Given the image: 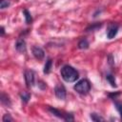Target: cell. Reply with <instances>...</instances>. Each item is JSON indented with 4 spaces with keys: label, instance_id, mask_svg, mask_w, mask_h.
<instances>
[{
    "label": "cell",
    "instance_id": "6da1fadb",
    "mask_svg": "<svg viewBox=\"0 0 122 122\" xmlns=\"http://www.w3.org/2000/svg\"><path fill=\"white\" fill-rule=\"evenodd\" d=\"M60 72H61L62 78L66 82H74V81H76V79L79 76L77 71L74 68H72L71 66H69V65H65L61 69Z\"/></svg>",
    "mask_w": 122,
    "mask_h": 122
},
{
    "label": "cell",
    "instance_id": "7a4b0ae2",
    "mask_svg": "<svg viewBox=\"0 0 122 122\" xmlns=\"http://www.w3.org/2000/svg\"><path fill=\"white\" fill-rule=\"evenodd\" d=\"M73 89L80 94H87L91 90V84L87 79H81L74 85Z\"/></svg>",
    "mask_w": 122,
    "mask_h": 122
},
{
    "label": "cell",
    "instance_id": "3957f363",
    "mask_svg": "<svg viewBox=\"0 0 122 122\" xmlns=\"http://www.w3.org/2000/svg\"><path fill=\"white\" fill-rule=\"evenodd\" d=\"M54 93H55V96L58 99H60V100H65L66 99L67 92H66V89L63 85H61V84L56 85L55 88H54Z\"/></svg>",
    "mask_w": 122,
    "mask_h": 122
},
{
    "label": "cell",
    "instance_id": "277c9868",
    "mask_svg": "<svg viewBox=\"0 0 122 122\" xmlns=\"http://www.w3.org/2000/svg\"><path fill=\"white\" fill-rule=\"evenodd\" d=\"M25 81L28 88H30L34 85V72L32 71H25Z\"/></svg>",
    "mask_w": 122,
    "mask_h": 122
},
{
    "label": "cell",
    "instance_id": "5b68a950",
    "mask_svg": "<svg viewBox=\"0 0 122 122\" xmlns=\"http://www.w3.org/2000/svg\"><path fill=\"white\" fill-rule=\"evenodd\" d=\"M117 31H118V26L114 23H112L109 28H108V30H107V36L109 39H112L116 34H117Z\"/></svg>",
    "mask_w": 122,
    "mask_h": 122
},
{
    "label": "cell",
    "instance_id": "8992f818",
    "mask_svg": "<svg viewBox=\"0 0 122 122\" xmlns=\"http://www.w3.org/2000/svg\"><path fill=\"white\" fill-rule=\"evenodd\" d=\"M15 49L18 52L20 53H23V52H26V50H27V46H26V41L23 39V38H18L16 40V43H15Z\"/></svg>",
    "mask_w": 122,
    "mask_h": 122
},
{
    "label": "cell",
    "instance_id": "52a82bcc",
    "mask_svg": "<svg viewBox=\"0 0 122 122\" xmlns=\"http://www.w3.org/2000/svg\"><path fill=\"white\" fill-rule=\"evenodd\" d=\"M32 54H33V56H34L36 59H38V60H42V59L44 58V56H45L44 51H43L40 47H38V46H34V47L32 48Z\"/></svg>",
    "mask_w": 122,
    "mask_h": 122
},
{
    "label": "cell",
    "instance_id": "ba28073f",
    "mask_svg": "<svg viewBox=\"0 0 122 122\" xmlns=\"http://www.w3.org/2000/svg\"><path fill=\"white\" fill-rule=\"evenodd\" d=\"M0 100H1L2 105L6 106V107H10L11 102H10V100L9 96H8L7 94H5L4 92H2V93H1V99H0Z\"/></svg>",
    "mask_w": 122,
    "mask_h": 122
},
{
    "label": "cell",
    "instance_id": "9c48e42d",
    "mask_svg": "<svg viewBox=\"0 0 122 122\" xmlns=\"http://www.w3.org/2000/svg\"><path fill=\"white\" fill-rule=\"evenodd\" d=\"M51 66H52V60L51 59H48L46 64H45V66H44V73H46V74L50 73V71L51 70Z\"/></svg>",
    "mask_w": 122,
    "mask_h": 122
},
{
    "label": "cell",
    "instance_id": "30bf717a",
    "mask_svg": "<svg viewBox=\"0 0 122 122\" xmlns=\"http://www.w3.org/2000/svg\"><path fill=\"white\" fill-rule=\"evenodd\" d=\"M49 111H50L52 114L56 115V116L59 117V118H62V119L65 118V114H63V113H62L60 111H58L57 109H54V108H49Z\"/></svg>",
    "mask_w": 122,
    "mask_h": 122
},
{
    "label": "cell",
    "instance_id": "8fae6325",
    "mask_svg": "<svg viewBox=\"0 0 122 122\" xmlns=\"http://www.w3.org/2000/svg\"><path fill=\"white\" fill-rule=\"evenodd\" d=\"M78 48L80 50H86L89 48V42L87 39H81L78 42Z\"/></svg>",
    "mask_w": 122,
    "mask_h": 122
},
{
    "label": "cell",
    "instance_id": "7c38bea8",
    "mask_svg": "<svg viewBox=\"0 0 122 122\" xmlns=\"http://www.w3.org/2000/svg\"><path fill=\"white\" fill-rule=\"evenodd\" d=\"M23 13L25 15V21H26V23L27 24H30L31 21H32V18H31L30 13L29 12V10H23Z\"/></svg>",
    "mask_w": 122,
    "mask_h": 122
},
{
    "label": "cell",
    "instance_id": "4fadbf2b",
    "mask_svg": "<svg viewBox=\"0 0 122 122\" xmlns=\"http://www.w3.org/2000/svg\"><path fill=\"white\" fill-rule=\"evenodd\" d=\"M20 96H21V99H22V101L24 103H28L29 100H30V93L28 92H23L20 94Z\"/></svg>",
    "mask_w": 122,
    "mask_h": 122
},
{
    "label": "cell",
    "instance_id": "5bb4252c",
    "mask_svg": "<svg viewBox=\"0 0 122 122\" xmlns=\"http://www.w3.org/2000/svg\"><path fill=\"white\" fill-rule=\"evenodd\" d=\"M106 78H107V80L109 81V83L111 84L112 87L116 88V82H115V79H114V76H113V75H112V74H108V75L106 76Z\"/></svg>",
    "mask_w": 122,
    "mask_h": 122
},
{
    "label": "cell",
    "instance_id": "9a60e30c",
    "mask_svg": "<svg viewBox=\"0 0 122 122\" xmlns=\"http://www.w3.org/2000/svg\"><path fill=\"white\" fill-rule=\"evenodd\" d=\"M90 117H91V119L93 120V121H104V118H103L102 116H100L99 114L94 113V112H93V113H91Z\"/></svg>",
    "mask_w": 122,
    "mask_h": 122
},
{
    "label": "cell",
    "instance_id": "2e32d148",
    "mask_svg": "<svg viewBox=\"0 0 122 122\" xmlns=\"http://www.w3.org/2000/svg\"><path fill=\"white\" fill-rule=\"evenodd\" d=\"M10 5V0H1V1H0V8H1L2 10L8 8Z\"/></svg>",
    "mask_w": 122,
    "mask_h": 122
},
{
    "label": "cell",
    "instance_id": "e0dca14e",
    "mask_svg": "<svg viewBox=\"0 0 122 122\" xmlns=\"http://www.w3.org/2000/svg\"><path fill=\"white\" fill-rule=\"evenodd\" d=\"M114 105H115L116 110L118 111V112H119V114H120V116H121V118H122V104L119 103V102H117V101H115V102H114Z\"/></svg>",
    "mask_w": 122,
    "mask_h": 122
},
{
    "label": "cell",
    "instance_id": "ac0fdd59",
    "mask_svg": "<svg viewBox=\"0 0 122 122\" xmlns=\"http://www.w3.org/2000/svg\"><path fill=\"white\" fill-rule=\"evenodd\" d=\"M2 120H3L4 122H10V121H12V120H13V118H12L9 113H6V114H4V116H3Z\"/></svg>",
    "mask_w": 122,
    "mask_h": 122
},
{
    "label": "cell",
    "instance_id": "d6986e66",
    "mask_svg": "<svg viewBox=\"0 0 122 122\" xmlns=\"http://www.w3.org/2000/svg\"><path fill=\"white\" fill-rule=\"evenodd\" d=\"M100 27H101V24H95V25H92V26H91L90 28H88L87 30H88V31H92V30H94L100 28Z\"/></svg>",
    "mask_w": 122,
    "mask_h": 122
},
{
    "label": "cell",
    "instance_id": "ffe728a7",
    "mask_svg": "<svg viewBox=\"0 0 122 122\" xmlns=\"http://www.w3.org/2000/svg\"><path fill=\"white\" fill-rule=\"evenodd\" d=\"M64 120H66V121H73L74 118H73L72 114H71V113H66V114H65V118H64Z\"/></svg>",
    "mask_w": 122,
    "mask_h": 122
},
{
    "label": "cell",
    "instance_id": "44dd1931",
    "mask_svg": "<svg viewBox=\"0 0 122 122\" xmlns=\"http://www.w3.org/2000/svg\"><path fill=\"white\" fill-rule=\"evenodd\" d=\"M38 87H39L41 90H45V89L47 88L46 84H45L43 81H38Z\"/></svg>",
    "mask_w": 122,
    "mask_h": 122
},
{
    "label": "cell",
    "instance_id": "7402d4cb",
    "mask_svg": "<svg viewBox=\"0 0 122 122\" xmlns=\"http://www.w3.org/2000/svg\"><path fill=\"white\" fill-rule=\"evenodd\" d=\"M5 34V29H4V27H1V35L3 36Z\"/></svg>",
    "mask_w": 122,
    "mask_h": 122
}]
</instances>
